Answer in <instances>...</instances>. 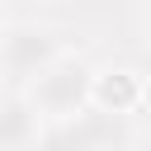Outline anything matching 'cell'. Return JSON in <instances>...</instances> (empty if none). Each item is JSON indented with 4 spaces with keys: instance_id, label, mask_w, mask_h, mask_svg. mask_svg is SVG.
Segmentation results:
<instances>
[{
    "instance_id": "obj_5",
    "label": "cell",
    "mask_w": 151,
    "mask_h": 151,
    "mask_svg": "<svg viewBox=\"0 0 151 151\" xmlns=\"http://www.w3.org/2000/svg\"><path fill=\"white\" fill-rule=\"evenodd\" d=\"M142 104H146V76H137L132 66H104L94 76V109L99 113L123 118Z\"/></svg>"
},
{
    "instance_id": "obj_4",
    "label": "cell",
    "mask_w": 151,
    "mask_h": 151,
    "mask_svg": "<svg viewBox=\"0 0 151 151\" xmlns=\"http://www.w3.org/2000/svg\"><path fill=\"white\" fill-rule=\"evenodd\" d=\"M42 137V113L28 99V90H5L0 99V146L5 151H33Z\"/></svg>"
},
{
    "instance_id": "obj_2",
    "label": "cell",
    "mask_w": 151,
    "mask_h": 151,
    "mask_svg": "<svg viewBox=\"0 0 151 151\" xmlns=\"http://www.w3.org/2000/svg\"><path fill=\"white\" fill-rule=\"evenodd\" d=\"M66 57L61 38L52 28H38V24H19L9 19L5 24V38H0V71H5V90H28L47 66H57Z\"/></svg>"
},
{
    "instance_id": "obj_3",
    "label": "cell",
    "mask_w": 151,
    "mask_h": 151,
    "mask_svg": "<svg viewBox=\"0 0 151 151\" xmlns=\"http://www.w3.org/2000/svg\"><path fill=\"white\" fill-rule=\"evenodd\" d=\"M113 137H118V118L90 109V113L66 118V123H42V137L33 151H104Z\"/></svg>"
},
{
    "instance_id": "obj_1",
    "label": "cell",
    "mask_w": 151,
    "mask_h": 151,
    "mask_svg": "<svg viewBox=\"0 0 151 151\" xmlns=\"http://www.w3.org/2000/svg\"><path fill=\"white\" fill-rule=\"evenodd\" d=\"M94 66L80 57V52H66L57 66H47L33 85H28V99L38 104L42 123H66V118H80L94 109Z\"/></svg>"
},
{
    "instance_id": "obj_6",
    "label": "cell",
    "mask_w": 151,
    "mask_h": 151,
    "mask_svg": "<svg viewBox=\"0 0 151 151\" xmlns=\"http://www.w3.org/2000/svg\"><path fill=\"white\" fill-rule=\"evenodd\" d=\"M146 47H151V9H146Z\"/></svg>"
}]
</instances>
